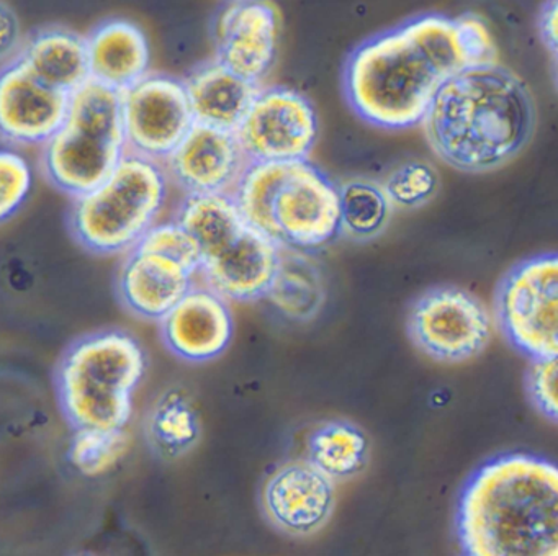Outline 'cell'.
I'll return each instance as SVG.
<instances>
[{
	"label": "cell",
	"instance_id": "6da1fadb",
	"mask_svg": "<svg viewBox=\"0 0 558 556\" xmlns=\"http://www.w3.org/2000/svg\"><path fill=\"white\" fill-rule=\"evenodd\" d=\"M495 61V39L480 16L430 13L359 46L345 65V97L367 123L407 130L421 124L449 78Z\"/></svg>",
	"mask_w": 558,
	"mask_h": 556
},
{
	"label": "cell",
	"instance_id": "7a4b0ae2",
	"mask_svg": "<svg viewBox=\"0 0 558 556\" xmlns=\"http://www.w3.org/2000/svg\"><path fill=\"white\" fill-rule=\"evenodd\" d=\"M433 153L452 169H501L531 143L537 126L534 95L498 61L472 65L446 82L423 121Z\"/></svg>",
	"mask_w": 558,
	"mask_h": 556
},
{
	"label": "cell",
	"instance_id": "3957f363",
	"mask_svg": "<svg viewBox=\"0 0 558 556\" xmlns=\"http://www.w3.org/2000/svg\"><path fill=\"white\" fill-rule=\"evenodd\" d=\"M463 556H558V470L529 454L489 460L457 507Z\"/></svg>",
	"mask_w": 558,
	"mask_h": 556
},
{
	"label": "cell",
	"instance_id": "277c9868",
	"mask_svg": "<svg viewBox=\"0 0 558 556\" xmlns=\"http://www.w3.org/2000/svg\"><path fill=\"white\" fill-rule=\"evenodd\" d=\"M233 198L277 247L310 251L339 232L338 186L308 159L251 162Z\"/></svg>",
	"mask_w": 558,
	"mask_h": 556
},
{
	"label": "cell",
	"instance_id": "5b68a950",
	"mask_svg": "<svg viewBox=\"0 0 558 556\" xmlns=\"http://www.w3.org/2000/svg\"><path fill=\"white\" fill-rule=\"evenodd\" d=\"M146 370L145 349L125 330H99L76 340L57 368L64 418L74 431L125 428Z\"/></svg>",
	"mask_w": 558,
	"mask_h": 556
},
{
	"label": "cell",
	"instance_id": "8992f818",
	"mask_svg": "<svg viewBox=\"0 0 558 556\" xmlns=\"http://www.w3.org/2000/svg\"><path fill=\"white\" fill-rule=\"evenodd\" d=\"M168 193L162 162L126 153L99 186L73 198L71 232L94 254L130 252L158 222Z\"/></svg>",
	"mask_w": 558,
	"mask_h": 556
},
{
	"label": "cell",
	"instance_id": "52a82bcc",
	"mask_svg": "<svg viewBox=\"0 0 558 556\" xmlns=\"http://www.w3.org/2000/svg\"><path fill=\"white\" fill-rule=\"evenodd\" d=\"M41 149L45 176L61 192L77 198L99 186L129 153L120 92L96 81L81 85Z\"/></svg>",
	"mask_w": 558,
	"mask_h": 556
},
{
	"label": "cell",
	"instance_id": "ba28073f",
	"mask_svg": "<svg viewBox=\"0 0 558 556\" xmlns=\"http://www.w3.org/2000/svg\"><path fill=\"white\" fill-rule=\"evenodd\" d=\"M495 316L509 343L529 359L558 356L557 254L515 264L499 281Z\"/></svg>",
	"mask_w": 558,
	"mask_h": 556
},
{
	"label": "cell",
	"instance_id": "9c48e42d",
	"mask_svg": "<svg viewBox=\"0 0 558 556\" xmlns=\"http://www.w3.org/2000/svg\"><path fill=\"white\" fill-rule=\"evenodd\" d=\"M408 334L417 349L437 362H465L488 346L493 317L470 291L436 287L414 301L408 314Z\"/></svg>",
	"mask_w": 558,
	"mask_h": 556
},
{
	"label": "cell",
	"instance_id": "30bf717a",
	"mask_svg": "<svg viewBox=\"0 0 558 556\" xmlns=\"http://www.w3.org/2000/svg\"><path fill=\"white\" fill-rule=\"evenodd\" d=\"M129 153L162 162L194 126L184 81L148 72L120 92Z\"/></svg>",
	"mask_w": 558,
	"mask_h": 556
},
{
	"label": "cell",
	"instance_id": "8fae6325",
	"mask_svg": "<svg viewBox=\"0 0 558 556\" xmlns=\"http://www.w3.org/2000/svg\"><path fill=\"white\" fill-rule=\"evenodd\" d=\"M251 162L305 160L318 137L312 101L292 88L259 90L234 131Z\"/></svg>",
	"mask_w": 558,
	"mask_h": 556
},
{
	"label": "cell",
	"instance_id": "7c38bea8",
	"mask_svg": "<svg viewBox=\"0 0 558 556\" xmlns=\"http://www.w3.org/2000/svg\"><path fill=\"white\" fill-rule=\"evenodd\" d=\"M70 95L38 81L17 58L0 69V140L44 146L63 124Z\"/></svg>",
	"mask_w": 558,
	"mask_h": 556
},
{
	"label": "cell",
	"instance_id": "4fadbf2b",
	"mask_svg": "<svg viewBox=\"0 0 558 556\" xmlns=\"http://www.w3.org/2000/svg\"><path fill=\"white\" fill-rule=\"evenodd\" d=\"M251 160L234 131L194 123L162 160L169 179L185 193L233 195Z\"/></svg>",
	"mask_w": 558,
	"mask_h": 556
},
{
	"label": "cell",
	"instance_id": "5bb4252c",
	"mask_svg": "<svg viewBox=\"0 0 558 556\" xmlns=\"http://www.w3.org/2000/svg\"><path fill=\"white\" fill-rule=\"evenodd\" d=\"M279 28V12L269 0H231L215 23L217 61L259 84L276 59Z\"/></svg>",
	"mask_w": 558,
	"mask_h": 556
},
{
	"label": "cell",
	"instance_id": "9a60e30c",
	"mask_svg": "<svg viewBox=\"0 0 558 556\" xmlns=\"http://www.w3.org/2000/svg\"><path fill=\"white\" fill-rule=\"evenodd\" d=\"M263 506L274 525L290 535H312L335 509V481L308 460L277 468L263 489Z\"/></svg>",
	"mask_w": 558,
	"mask_h": 556
},
{
	"label": "cell",
	"instance_id": "2e32d148",
	"mask_svg": "<svg viewBox=\"0 0 558 556\" xmlns=\"http://www.w3.org/2000/svg\"><path fill=\"white\" fill-rule=\"evenodd\" d=\"M165 346L191 363L218 359L233 339V313L220 294L195 283L161 321Z\"/></svg>",
	"mask_w": 558,
	"mask_h": 556
},
{
	"label": "cell",
	"instance_id": "e0dca14e",
	"mask_svg": "<svg viewBox=\"0 0 558 556\" xmlns=\"http://www.w3.org/2000/svg\"><path fill=\"white\" fill-rule=\"evenodd\" d=\"M277 257L279 247L250 225L223 251L202 262L198 275L223 300H259L266 297Z\"/></svg>",
	"mask_w": 558,
	"mask_h": 556
},
{
	"label": "cell",
	"instance_id": "ac0fdd59",
	"mask_svg": "<svg viewBox=\"0 0 558 556\" xmlns=\"http://www.w3.org/2000/svg\"><path fill=\"white\" fill-rule=\"evenodd\" d=\"M187 268L156 254L132 249L120 267V300L143 319L161 321L195 285Z\"/></svg>",
	"mask_w": 558,
	"mask_h": 556
},
{
	"label": "cell",
	"instance_id": "d6986e66",
	"mask_svg": "<svg viewBox=\"0 0 558 556\" xmlns=\"http://www.w3.org/2000/svg\"><path fill=\"white\" fill-rule=\"evenodd\" d=\"M84 38L90 81L123 92L148 74L151 49L148 36L136 23L106 20Z\"/></svg>",
	"mask_w": 558,
	"mask_h": 556
},
{
	"label": "cell",
	"instance_id": "ffe728a7",
	"mask_svg": "<svg viewBox=\"0 0 558 556\" xmlns=\"http://www.w3.org/2000/svg\"><path fill=\"white\" fill-rule=\"evenodd\" d=\"M195 123L236 131L259 94L257 84L240 77L217 59L195 68L184 78Z\"/></svg>",
	"mask_w": 558,
	"mask_h": 556
},
{
	"label": "cell",
	"instance_id": "44dd1931",
	"mask_svg": "<svg viewBox=\"0 0 558 556\" xmlns=\"http://www.w3.org/2000/svg\"><path fill=\"white\" fill-rule=\"evenodd\" d=\"M15 58L38 81L68 95L90 81L86 38L71 29H40L24 43Z\"/></svg>",
	"mask_w": 558,
	"mask_h": 556
},
{
	"label": "cell",
	"instance_id": "7402d4cb",
	"mask_svg": "<svg viewBox=\"0 0 558 556\" xmlns=\"http://www.w3.org/2000/svg\"><path fill=\"white\" fill-rule=\"evenodd\" d=\"M267 300L287 319H315L326 303V280L318 262L300 249L279 247Z\"/></svg>",
	"mask_w": 558,
	"mask_h": 556
},
{
	"label": "cell",
	"instance_id": "603a6c76",
	"mask_svg": "<svg viewBox=\"0 0 558 556\" xmlns=\"http://www.w3.org/2000/svg\"><path fill=\"white\" fill-rule=\"evenodd\" d=\"M174 221L197 242L202 261L214 257L250 225L228 193H187Z\"/></svg>",
	"mask_w": 558,
	"mask_h": 556
},
{
	"label": "cell",
	"instance_id": "cb8c5ba5",
	"mask_svg": "<svg viewBox=\"0 0 558 556\" xmlns=\"http://www.w3.org/2000/svg\"><path fill=\"white\" fill-rule=\"evenodd\" d=\"M146 434L162 457L187 454L201 438V418L191 396L179 388L162 392L146 419Z\"/></svg>",
	"mask_w": 558,
	"mask_h": 556
},
{
	"label": "cell",
	"instance_id": "d4e9b609",
	"mask_svg": "<svg viewBox=\"0 0 558 556\" xmlns=\"http://www.w3.org/2000/svg\"><path fill=\"white\" fill-rule=\"evenodd\" d=\"M339 231L355 241H372L388 228L393 205L384 185L371 179H349L338 186Z\"/></svg>",
	"mask_w": 558,
	"mask_h": 556
},
{
	"label": "cell",
	"instance_id": "484cf974",
	"mask_svg": "<svg viewBox=\"0 0 558 556\" xmlns=\"http://www.w3.org/2000/svg\"><path fill=\"white\" fill-rule=\"evenodd\" d=\"M367 451L364 432L348 421L325 422L308 438L310 463L332 481L359 473L367 460Z\"/></svg>",
	"mask_w": 558,
	"mask_h": 556
},
{
	"label": "cell",
	"instance_id": "4316f807",
	"mask_svg": "<svg viewBox=\"0 0 558 556\" xmlns=\"http://www.w3.org/2000/svg\"><path fill=\"white\" fill-rule=\"evenodd\" d=\"M129 448L125 428H76L68 457L80 473L99 476L116 467Z\"/></svg>",
	"mask_w": 558,
	"mask_h": 556
},
{
	"label": "cell",
	"instance_id": "83f0119b",
	"mask_svg": "<svg viewBox=\"0 0 558 556\" xmlns=\"http://www.w3.org/2000/svg\"><path fill=\"white\" fill-rule=\"evenodd\" d=\"M381 185L393 208H420L439 190V172L426 160H410L391 170Z\"/></svg>",
	"mask_w": 558,
	"mask_h": 556
},
{
	"label": "cell",
	"instance_id": "f1b7e54d",
	"mask_svg": "<svg viewBox=\"0 0 558 556\" xmlns=\"http://www.w3.org/2000/svg\"><path fill=\"white\" fill-rule=\"evenodd\" d=\"M133 249L168 258L195 275L201 270L202 255L197 242L174 219L153 225Z\"/></svg>",
	"mask_w": 558,
	"mask_h": 556
},
{
	"label": "cell",
	"instance_id": "f546056e",
	"mask_svg": "<svg viewBox=\"0 0 558 556\" xmlns=\"http://www.w3.org/2000/svg\"><path fill=\"white\" fill-rule=\"evenodd\" d=\"M31 160L12 147H0V225L14 218L31 196Z\"/></svg>",
	"mask_w": 558,
	"mask_h": 556
},
{
	"label": "cell",
	"instance_id": "4dcf8cb0",
	"mask_svg": "<svg viewBox=\"0 0 558 556\" xmlns=\"http://www.w3.org/2000/svg\"><path fill=\"white\" fill-rule=\"evenodd\" d=\"M525 388L529 398L538 412L557 422L558 419V360L550 359L532 360L525 375Z\"/></svg>",
	"mask_w": 558,
	"mask_h": 556
},
{
	"label": "cell",
	"instance_id": "1f68e13d",
	"mask_svg": "<svg viewBox=\"0 0 558 556\" xmlns=\"http://www.w3.org/2000/svg\"><path fill=\"white\" fill-rule=\"evenodd\" d=\"M21 49V23L8 3L0 0V62L11 61Z\"/></svg>",
	"mask_w": 558,
	"mask_h": 556
},
{
	"label": "cell",
	"instance_id": "d6a6232c",
	"mask_svg": "<svg viewBox=\"0 0 558 556\" xmlns=\"http://www.w3.org/2000/svg\"><path fill=\"white\" fill-rule=\"evenodd\" d=\"M538 36L545 48L557 58L558 49V0H545L537 16Z\"/></svg>",
	"mask_w": 558,
	"mask_h": 556
},
{
	"label": "cell",
	"instance_id": "836d02e7",
	"mask_svg": "<svg viewBox=\"0 0 558 556\" xmlns=\"http://www.w3.org/2000/svg\"><path fill=\"white\" fill-rule=\"evenodd\" d=\"M77 556H93V555H77Z\"/></svg>",
	"mask_w": 558,
	"mask_h": 556
}]
</instances>
